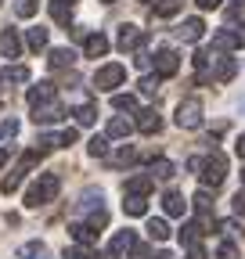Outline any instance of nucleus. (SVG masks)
Wrapping results in <instances>:
<instances>
[{
    "mask_svg": "<svg viewBox=\"0 0 245 259\" xmlns=\"http://www.w3.org/2000/svg\"><path fill=\"white\" fill-rule=\"evenodd\" d=\"M58 191H61L58 173H40V180L25 191V205H29V209H40V205H47V202L58 198Z\"/></svg>",
    "mask_w": 245,
    "mask_h": 259,
    "instance_id": "nucleus-1",
    "label": "nucleus"
},
{
    "mask_svg": "<svg viewBox=\"0 0 245 259\" xmlns=\"http://www.w3.org/2000/svg\"><path fill=\"white\" fill-rule=\"evenodd\" d=\"M198 177H202V184H206V187H220V184H224V177H227V158H224L220 151H213L209 158H202Z\"/></svg>",
    "mask_w": 245,
    "mask_h": 259,
    "instance_id": "nucleus-2",
    "label": "nucleus"
},
{
    "mask_svg": "<svg viewBox=\"0 0 245 259\" xmlns=\"http://www.w3.org/2000/svg\"><path fill=\"white\" fill-rule=\"evenodd\" d=\"M177 126L180 130H198L202 126V101L198 97H188V101L177 105Z\"/></svg>",
    "mask_w": 245,
    "mask_h": 259,
    "instance_id": "nucleus-3",
    "label": "nucleus"
},
{
    "mask_svg": "<svg viewBox=\"0 0 245 259\" xmlns=\"http://www.w3.org/2000/svg\"><path fill=\"white\" fill-rule=\"evenodd\" d=\"M123 79H127V69L115 65V61H112V65H101V69L94 72V87H98V90H115Z\"/></svg>",
    "mask_w": 245,
    "mask_h": 259,
    "instance_id": "nucleus-4",
    "label": "nucleus"
},
{
    "mask_svg": "<svg viewBox=\"0 0 245 259\" xmlns=\"http://www.w3.org/2000/svg\"><path fill=\"white\" fill-rule=\"evenodd\" d=\"M137 248V234L134 231H119L115 238H112V245H108V255L112 259H123L127 252H134Z\"/></svg>",
    "mask_w": 245,
    "mask_h": 259,
    "instance_id": "nucleus-5",
    "label": "nucleus"
},
{
    "mask_svg": "<svg viewBox=\"0 0 245 259\" xmlns=\"http://www.w3.org/2000/svg\"><path fill=\"white\" fill-rule=\"evenodd\" d=\"M115 44H119V51H134V47L144 44V32H141L137 25H123L119 36H115Z\"/></svg>",
    "mask_w": 245,
    "mask_h": 259,
    "instance_id": "nucleus-6",
    "label": "nucleus"
},
{
    "mask_svg": "<svg viewBox=\"0 0 245 259\" xmlns=\"http://www.w3.org/2000/svg\"><path fill=\"white\" fill-rule=\"evenodd\" d=\"M202 32H206V22H202V18H188V22L177 29V40H184V44H198Z\"/></svg>",
    "mask_w": 245,
    "mask_h": 259,
    "instance_id": "nucleus-7",
    "label": "nucleus"
},
{
    "mask_svg": "<svg viewBox=\"0 0 245 259\" xmlns=\"http://www.w3.org/2000/svg\"><path fill=\"white\" fill-rule=\"evenodd\" d=\"M61 115H65V108H61V105H36V108H33V122H36V126H51V122H58Z\"/></svg>",
    "mask_w": 245,
    "mask_h": 259,
    "instance_id": "nucleus-8",
    "label": "nucleus"
},
{
    "mask_svg": "<svg viewBox=\"0 0 245 259\" xmlns=\"http://www.w3.org/2000/svg\"><path fill=\"white\" fill-rule=\"evenodd\" d=\"M177 69H180L177 51H170V47H166V51H159V54H155V72H159V76H173Z\"/></svg>",
    "mask_w": 245,
    "mask_h": 259,
    "instance_id": "nucleus-9",
    "label": "nucleus"
},
{
    "mask_svg": "<svg viewBox=\"0 0 245 259\" xmlns=\"http://www.w3.org/2000/svg\"><path fill=\"white\" fill-rule=\"evenodd\" d=\"M137 130H141V134H159V130H162L159 112H155V108H144V112H137Z\"/></svg>",
    "mask_w": 245,
    "mask_h": 259,
    "instance_id": "nucleus-10",
    "label": "nucleus"
},
{
    "mask_svg": "<svg viewBox=\"0 0 245 259\" xmlns=\"http://www.w3.org/2000/svg\"><path fill=\"white\" fill-rule=\"evenodd\" d=\"M0 54H4V58H18V54H22V40H18L15 29H4V32H0Z\"/></svg>",
    "mask_w": 245,
    "mask_h": 259,
    "instance_id": "nucleus-11",
    "label": "nucleus"
},
{
    "mask_svg": "<svg viewBox=\"0 0 245 259\" xmlns=\"http://www.w3.org/2000/svg\"><path fill=\"white\" fill-rule=\"evenodd\" d=\"M83 54H87V58H105V54H108V40L101 36V32H90L87 44H83Z\"/></svg>",
    "mask_w": 245,
    "mask_h": 259,
    "instance_id": "nucleus-12",
    "label": "nucleus"
},
{
    "mask_svg": "<svg viewBox=\"0 0 245 259\" xmlns=\"http://www.w3.org/2000/svg\"><path fill=\"white\" fill-rule=\"evenodd\" d=\"M69 231H72V238H76L79 248H90V245H94V238H98V231H94L90 223H72Z\"/></svg>",
    "mask_w": 245,
    "mask_h": 259,
    "instance_id": "nucleus-13",
    "label": "nucleus"
},
{
    "mask_svg": "<svg viewBox=\"0 0 245 259\" xmlns=\"http://www.w3.org/2000/svg\"><path fill=\"white\" fill-rule=\"evenodd\" d=\"M51 18H54L58 25H69V18H72V4H69V0H51Z\"/></svg>",
    "mask_w": 245,
    "mask_h": 259,
    "instance_id": "nucleus-14",
    "label": "nucleus"
},
{
    "mask_svg": "<svg viewBox=\"0 0 245 259\" xmlns=\"http://www.w3.org/2000/svg\"><path fill=\"white\" fill-rule=\"evenodd\" d=\"M51 97H54V83H40V87H33V90H29V105H47L51 101Z\"/></svg>",
    "mask_w": 245,
    "mask_h": 259,
    "instance_id": "nucleus-15",
    "label": "nucleus"
},
{
    "mask_svg": "<svg viewBox=\"0 0 245 259\" xmlns=\"http://www.w3.org/2000/svg\"><path fill=\"white\" fill-rule=\"evenodd\" d=\"M162 209H166V216H184V198L177 191H166L162 194Z\"/></svg>",
    "mask_w": 245,
    "mask_h": 259,
    "instance_id": "nucleus-16",
    "label": "nucleus"
},
{
    "mask_svg": "<svg viewBox=\"0 0 245 259\" xmlns=\"http://www.w3.org/2000/svg\"><path fill=\"white\" fill-rule=\"evenodd\" d=\"M123 212H127V216H144V212H148V202L141 198V194H127V202H123Z\"/></svg>",
    "mask_w": 245,
    "mask_h": 259,
    "instance_id": "nucleus-17",
    "label": "nucleus"
},
{
    "mask_svg": "<svg viewBox=\"0 0 245 259\" xmlns=\"http://www.w3.org/2000/svg\"><path fill=\"white\" fill-rule=\"evenodd\" d=\"M18 259H47V245L44 241H29L18 248Z\"/></svg>",
    "mask_w": 245,
    "mask_h": 259,
    "instance_id": "nucleus-18",
    "label": "nucleus"
},
{
    "mask_svg": "<svg viewBox=\"0 0 245 259\" xmlns=\"http://www.w3.org/2000/svg\"><path fill=\"white\" fill-rule=\"evenodd\" d=\"M177 169H173V162L170 158H155L151 162V180H170Z\"/></svg>",
    "mask_w": 245,
    "mask_h": 259,
    "instance_id": "nucleus-19",
    "label": "nucleus"
},
{
    "mask_svg": "<svg viewBox=\"0 0 245 259\" xmlns=\"http://www.w3.org/2000/svg\"><path fill=\"white\" fill-rule=\"evenodd\" d=\"M72 58H76V54H72L69 47H54L47 61H51V69H65V65H72Z\"/></svg>",
    "mask_w": 245,
    "mask_h": 259,
    "instance_id": "nucleus-20",
    "label": "nucleus"
},
{
    "mask_svg": "<svg viewBox=\"0 0 245 259\" xmlns=\"http://www.w3.org/2000/svg\"><path fill=\"white\" fill-rule=\"evenodd\" d=\"M148 238L151 241H166L170 238V223L166 220H148Z\"/></svg>",
    "mask_w": 245,
    "mask_h": 259,
    "instance_id": "nucleus-21",
    "label": "nucleus"
},
{
    "mask_svg": "<svg viewBox=\"0 0 245 259\" xmlns=\"http://www.w3.org/2000/svg\"><path fill=\"white\" fill-rule=\"evenodd\" d=\"M151 191V177H134V180H127V194H144Z\"/></svg>",
    "mask_w": 245,
    "mask_h": 259,
    "instance_id": "nucleus-22",
    "label": "nucleus"
},
{
    "mask_svg": "<svg viewBox=\"0 0 245 259\" xmlns=\"http://www.w3.org/2000/svg\"><path fill=\"white\" fill-rule=\"evenodd\" d=\"M234 72H238L234 58H220V65H217V79H220V83H227V79H234Z\"/></svg>",
    "mask_w": 245,
    "mask_h": 259,
    "instance_id": "nucleus-23",
    "label": "nucleus"
},
{
    "mask_svg": "<svg viewBox=\"0 0 245 259\" xmlns=\"http://www.w3.org/2000/svg\"><path fill=\"white\" fill-rule=\"evenodd\" d=\"M94 119H98V108L90 105V101H83V105L76 108V122H79V126H90Z\"/></svg>",
    "mask_w": 245,
    "mask_h": 259,
    "instance_id": "nucleus-24",
    "label": "nucleus"
},
{
    "mask_svg": "<svg viewBox=\"0 0 245 259\" xmlns=\"http://www.w3.org/2000/svg\"><path fill=\"white\" fill-rule=\"evenodd\" d=\"M130 130H134V122H130V119H119V115H115V119L108 122V137H127Z\"/></svg>",
    "mask_w": 245,
    "mask_h": 259,
    "instance_id": "nucleus-25",
    "label": "nucleus"
},
{
    "mask_svg": "<svg viewBox=\"0 0 245 259\" xmlns=\"http://www.w3.org/2000/svg\"><path fill=\"white\" fill-rule=\"evenodd\" d=\"M180 11V0H159L155 4V18H173Z\"/></svg>",
    "mask_w": 245,
    "mask_h": 259,
    "instance_id": "nucleus-26",
    "label": "nucleus"
},
{
    "mask_svg": "<svg viewBox=\"0 0 245 259\" xmlns=\"http://www.w3.org/2000/svg\"><path fill=\"white\" fill-rule=\"evenodd\" d=\"M4 79H8V83H25V79H29V69H25V65H8V69H4Z\"/></svg>",
    "mask_w": 245,
    "mask_h": 259,
    "instance_id": "nucleus-27",
    "label": "nucleus"
},
{
    "mask_svg": "<svg viewBox=\"0 0 245 259\" xmlns=\"http://www.w3.org/2000/svg\"><path fill=\"white\" fill-rule=\"evenodd\" d=\"M112 108H119V112H134V108H137V97H130V94H115V97H112Z\"/></svg>",
    "mask_w": 245,
    "mask_h": 259,
    "instance_id": "nucleus-28",
    "label": "nucleus"
},
{
    "mask_svg": "<svg viewBox=\"0 0 245 259\" xmlns=\"http://www.w3.org/2000/svg\"><path fill=\"white\" fill-rule=\"evenodd\" d=\"M87 151L94 155V158H105L108 155V141L105 137H90V144H87Z\"/></svg>",
    "mask_w": 245,
    "mask_h": 259,
    "instance_id": "nucleus-29",
    "label": "nucleus"
},
{
    "mask_svg": "<svg viewBox=\"0 0 245 259\" xmlns=\"http://www.w3.org/2000/svg\"><path fill=\"white\" fill-rule=\"evenodd\" d=\"M15 15L18 18H33L36 15V0H15Z\"/></svg>",
    "mask_w": 245,
    "mask_h": 259,
    "instance_id": "nucleus-30",
    "label": "nucleus"
},
{
    "mask_svg": "<svg viewBox=\"0 0 245 259\" xmlns=\"http://www.w3.org/2000/svg\"><path fill=\"white\" fill-rule=\"evenodd\" d=\"M29 47H33V51H40V47H47V29H29Z\"/></svg>",
    "mask_w": 245,
    "mask_h": 259,
    "instance_id": "nucleus-31",
    "label": "nucleus"
},
{
    "mask_svg": "<svg viewBox=\"0 0 245 259\" xmlns=\"http://www.w3.org/2000/svg\"><path fill=\"white\" fill-rule=\"evenodd\" d=\"M134 158H137V151H134V148H119V151L112 155V166H130Z\"/></svg>",
    "mask_w": 245,
    "mask_h": 259,
    "instance_id": "nucleus-32",
    "label": "nucleus"
},
{
    "mask_svg": "<svg viewBox=\"0 0 245 259\" xmlns=\"http://www.w3.org/2000/svg\"><path fill=\"white\" fill-rule=\"evenodd\" d=\"M195 209H198V216H209V209H213L209 191H198V194H195Z\"/></svg>",
    "mask_w": 245,
    "mask_h": 259,
    "instance_id": "nucleus-33",
    "label": "nucleus"
},
{
    "mask_svg": "<svg viewBox=\"0 0 245 259\" xmlns=\"http://www.w3.org/2000/svg\"><path fill=\"white\" fill-rule=\"evenodd\" d=\"M15 134H18V119H4V122H0V141H8Z\"/></svg>",
    "mask_w": 245,
    "mask_h": 259,
    "instance_id": "nucleus-34",
    "label": "nucleus"
},
{
    "mask_svg": "<svg viewBox=\"0 0 245 259\" xmlns=\"http://www.w3.org/2000/svg\"><path fill=\"white\" fill-rule=\"evenodd\" d=\"M217 259H238V245H234V241H224V245L217 248Z\"/></svg>",
    "mask_w": 245,
    "mask_h": 259,
    "instance_id": "nucleus-35",
    "label": "nucleus"
},
{
    "mask_svg": "<svg viewBox=\"0 0 245 259\" xmlns=\"http://www.w3.org/2000/svg\"><path fill=\"white\" fill-rule=\"evenodd\" d=\"M141 90H144V94H155V90H159V76H144V79H141Z\"/></svg>",
    "mask_w": 245,
    "mask_h": 259,
    "instance_id": "nucleus-36",
    "label": "nucleus"
},
{
    "mask_svg": "<svg viewBox=\"0 0 245 259\" xmlns=\"http://www.w3.org/2000/svg\"><path fill=\"white\" fill-rule=\"evenodd\" d=\"M188 259H209L202 245H188Z\"/></svg>",
    "mask_w": 245,
    "mask_h": 259,
    "instance_id": "nucleus-37",
    "label": "nucleus"
},
{
    "mask_svg": "<svg viewBox=\"0 0 245 259\" xmlns=\"http://www.w3.org/2000/svg\"><path fill=\"white\" fill-rule=\"evenodd\" d=\"M65 259H90L87 248H65Z\"/></svg>",
    "mask_w": 245,
    "mask_h": 259,
    "instance_id": "nucleus-38",
    "label": "nucleus"
},
{
    "mask_svg": "<svg viewBox=\"0 0 245 259\" xmlns=\"http://www.w3.org/2000/svg\"><path fill=\"white\" fill-rule=\"evenodd\" d=\"M234 212H238V216H245V191H238V194H234Z\"/></svg>",
    "mask_w": 245,
    "mask_h": 259,
    "instance_id": "nucleus-39",
    "label": "nucleus"
},
{
    "mask_svg": "<svg viewBox=\"0 0 245 259\" xmlns=\"http://www.w3.org/2000/svg\"><path fill=\"white\" fill-rule=\"evenodd\" d=\"M134 61H137V69H148V65H151V58H148L144 51H137V58H134Z\"/></svg>",
    "mask_w": 245,
    "mask_h": 259,
    "instance_id": "nucleus-40",
    "label": "nucleus"
},
{
    "mask_svg": "<svg viewBox=\"0 0 245 259\" xmlns=\"http://www.w3.org/2000/svg\"><path fill=\"white\" fill-rule=\"evenodd\" d=\"M198 8L202 11H213V8H220V0H198Z\"/></svg>",
    "mask_w": 245,
    "mask_h": 259,
    "instance_id": "nucleus-41",
    "label": "nucleus"
},
{
    "mask_svg": "<svg viewBox=\"0 0 245 259\" xmlns=\"http://www.w3.org/2000/svg\"><path fill=\"white\" fill-rule=\"evenodd\" d=\"M234 151H238V155H241V158H245V134H241V137H238V144H234Z\"/></svg>",
    "mask_w": 245,
    "mask_h": 259,
    "instance_id": "nucleus-42",
    "label": "nucleus"
},
{
    "mask_svg": "<svg viewBox=\"0 0 245 259\" xmlns=\"http://www.w3.org/2000/svg\"><path fill=\"white\" fill-rule=\"evenodd\" d=\"M90 259H105V255H101V252H90Z\"/></svg>",
    "mask_w": 245,
    "mask_h": 259,
    "instance_id": "nucleus-43",
    "label": "nucleus"
},
{
    "mask_svg": "<svg viewBox=\"0 0 245 259\" xmlns=\"http://www.w3.org/2000/svg\"><path fill=\"white\" fill-rule=\"evenodd\" d=\"M238 4H245V0H238Z\"/></svg>",
    "mask_w": 245,
    "mask_h": 259,
    "instance_id": "nucleus-44",
    "label": "nucleus"
},
{
    "mask_svg": "<svg viewBox=\"0 0 245 259\" xmlns=\"http://www.w3.org/2000/svg\"><path fill=\"white\" fill-rule=\"evenodd\" d=\"M69 4H76V0H69Z\"/></svg>",
    "mask_w": 245,
    "mask_h": 259,
    "instance_id": "nucleus-45",
    "label": "nucleus"
},
{
    "mask_svg": "<svg viewBox=\"0 0 245 259\" xmlns=\"http://www.w3.org/2000/svg\"><path fill=\"white\" fill-rule=\"evenodd\" d=\"M241 108H245V105H241Z\"/></svg>",
    "mask_w": 245,
    "mask_h": 259,
    "instance_id": "nucleus-46",
    "label": "nucleus"
}]
</instances>
